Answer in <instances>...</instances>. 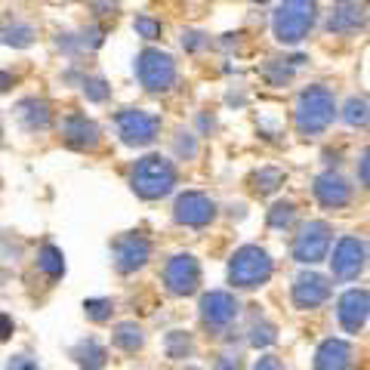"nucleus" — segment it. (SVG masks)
I'll return each mask as SVG.
<instances>
[{
	"label": "nucleus",
	"mask_w": 370,
	"mask_h": 370,
	"mask_svg": "<svg viewBox=\"0 0 370 370\" xmlns=\"http://www.w3.org/2000/svg\"><path fill=\"white\" fill-rule=\"evenodd\" d=\"M173 216H176V222H182V226L204 228V226L213 222L216 204L210 201L207 195H201V191H185V195H179V201H176Z\"/></svg>",
	"instance_id": "9"
},
{
	"label": "nucleus",
	"mask_w": 370,
	"mask_h": 370,
	"mask_svg": "<svg viewBox=\"0 0 370 370\" xmlns=\"http://www.w3.org/2000/svg\"><path fill=\"white\" fill-rule=\"evenodd\" d=\"M167 352H170V358H185V355L191 352V340L176 330V333L167 336Z\"/></svg>",
	"instance_id": "27"
},
{
	"label": "nucleus",
	"mask_w": 370,
	"mask_h": 370,
	"mask_svg": "<svg viewBox=\"0 0 370 370\" xmlns=\"http://www.w3.org/2000/svg\"><path fill=\"white\" fill-rule=\"evenodd\" d=\"M275 340H278V330L272 327V324H256L253 336H250V342H253V346H272Z\"/></svg>",
	"instance_id": "30"
},
{
	"label": "nucleus",
	"mask_w": 370,
	"mask_h": 370,
	"mask_svg": "<svg viewBox=\"0 0 370 370\" xmlns=\"http://www.w3.org/2000/svg\"><path fill=\"white\" fill-rule=\"evenodd\" d=\"M355 352L346 340H324L315 352V370H349Z\"/></svg>",
	"instance_id": "16"
},
{
	"label": "nucleus",
	"mask_w": 370,
	"mask_h": 370,
	"mask_svg": "<svg viewBox=\"0 0 370 370\" xmlns=\"http://www.w3.org/2000/svg\"><path fill=\"white\" fill-rule=\"evenodd\" d=\"M318 3L315 0H281L275 12V37L281 43H300L312 31Z\"/></svg>",
	"instance_id": "2"
},
{
	"label": "nucleus",
	"mask_w": 370,
	"mask_h": 370,
	"mask_svg": "<svg viewBox=\"0 0 370 370\" xmlns=\"http://www.w3.org/2000/svg\"><path fill=\"white\" fill-rule=\"evenodd\" d=\"M10 370H37L35 361H28L25 355H16V358L10 361Z\"/></svg>",
	"instance_id": "35"
},
{
	"label": "nucleus",
	"mask_w": 370,
	"mask_h": 370,
	"mask_svg": "<svg viewBox=\"0 0 370 370\" xmlns=\"http://www.w3.org/2000/svg\"><path fill=\"white\" fill-rule=\"evenodd\" d=\"M115 340H117V346H121L124 352H136V349H142L145 333H142V327H139V324H121V327H117V333H115Z\"/></svg>",
	"instance_id": "22"
},
{
	"label": "nucleus",
	"mask_w": 370,
	"mask_h": 370,
	"mask_svg": "<svg viewBox=\"0 0 370 370\" xmlns=\"http://www.w3.org/2000/svg\"><path fill=\"white\" fill-rule=\"evenodd\" d=\"M35 41V28L31 25H10V28H3V43L6 46H31Z\"/></svg>",
	"instance_id": "24"
},
{
	"label": "nucleus",
	"mask_w": 370,
	"mask_h": 370,
	"mask_svg": "<svg viewBox=\"0 0 370 370\" xmlns=\"http://www.w3.org/2000/svg\"><path fill=\"white\" fill-rule=\"evenodd\" d=\"M333 111V92L327 87H309L300 92V102H296V127H300V133H321L330 127Z\"/></svg>",
	"instance_id": "3"
},
{
	"label": "nucleus",
	"mask_w": 370,
	"mask_h": 370,
	"mask_svg": "<svg viewBox=\"0 0 370 370\" xmlns=\"http://www.w3.org/2000/svg\"><path fill=\"white\" fill-rule=\"evenodd\" d=\"M10 84H12V77H10V75H3V71H0V90H6V87H10Z\"/></svg>",
	"instance_id": "39"
},
{
	"label": "nucleus",
	"mask_w": 370,
	"mask_h": 370,
	"mask_svg": "<svg viewBox=\"0 0 370 370\" xmlns=\"http://www.w3.org/2000/svg\"><path fill=\"white\" fill-rule=\"evenodd\" d=\"M367 19V6L364 0H336L330 10V31L336 35H352L364 25Z\"/></svg>",
	"instance_id": "13"
},
{
	"label": "nucleus",
	"mask_w": 370,
	"mask_h": 370,
	"mask_svg": "<svg viewBox=\"0 0 370 370\" xmlns=\"http://www.w3.org/2000/svg\"><path fill=\"white\" fill-rule=\"evenodd\" d=\"M84 96L92 102H102V99H108V87H105V81L92 77V81H84Z\"/></svg>",
	"instance_id": "31"
},
{
	"label": "nucleus",
	"mask_w": 370,
	"mask_h": 370,
	"mask_svg": "<svg viewBox=\"0 0 370 370\" xmlns=\"http://www.w3.org/2000/svg\"><path fill=\"white\" fill-rule=\"evenodd\" d=\"M133 28L145 37V41H155V37H161V22H155V19H148V16H136Z\"/></svg>",
	"instance_id": "29"
},
{
	"label": "nucleus",
	"mask_w": 370,
	"mask_h": 370,
	"mask_svg": "<svg viewBox=\"0 0 370 370\" xmlns=\"http://www.w3.org/2000/svg\"><path fill=\"white\" fill-rule=\"evenodd\" d=\"M185 370H197V367H185Z\"/></svg>",
	"instance_id": "40"
},
{
	"label": "nucleus",
	"mask_w": 370,
	"mask_h": 370,
	"mask_svg": "<svg viewBox=\"0 0 370 370\" xmlns=\"http://www.w3.org/2000/svg\"><path fill=\"white\" fill-rule=\"evenodd\" d=\"M364 260H367V247L364 241H358V237H342L340 244H336L333 250V275L342 278V281H352V278H358L364 272Z\"/></svg>",
	"instance_id": "10"
},
{
	"label": "nucleus",
	"mask_w": 370,
	"mask_h": 370,
	"mask_svg": "<svg viewBox=\"0 0 370 370\" xmlns=\"http://www.w3.org/2000/svg\"><path fill=\"white\" fill-rule=\"evenodd\" d=\"M182 46H188V50H201V46H207V37H204L201 31H185Z\"/></svg>",
	"instance_id": "33"
},
{
	"label": "nucleus",
	"mask_w": 370,
	"mask_h": 370,
	"mask_svg": "<svg viewBox=\"0 0 370 370\" xmlns=\"http://www.w3.org/2000/svg\"><path fill=\"white\" fill-rule=\"evenodd\" d=\"M90 321H108L111 318V302L108 300H87L84 302Z\"/></svg>",
	"instance_id": "28"
},
{
	"label": "nucleus",
	"mask_w": 370,
	"mask_h": 370,
	"mask_svg": "<svg viewBox=\"0 0 370 370\" xmlns=\"http://www.w3.org/2000/svg\"><path fill=\"white\" fill-rule=\"evenodd\" d=\"M19 117H22V124L28 130H46L52 121L50 105H46L43 99H25V102L19 105Z\"/></svg>",
	"instance_id": "19"
},
{
	"label": "nucleus",
	"mask_w": 370,
	"mask_h": 370,
	"mask_svg": "<svg viewBox=\"0 0 370 370\" xmlns=\"http://www.w3.org/2000/svg\"><path fill=\"white\" fill-rule=\"evenodd\" d=\"M256 370H284V361L275 358V355H262V358L256 361Z\"/></svg>",
	"instance_id": "34"
},
{
	"label": "nucleus",
	"mask_w": 370,
	"mask_h": 370,
	"mask_svg": "<svg viewBox=\"0 0 370 370\" xmlns=\"http://www.w3.org/2000/svg\"><path fill=\"white\" fill-rule=\"evenodd\" d=\"M269 275H272V256L262 247H256V244H247V247H241L231 256L228 278L235 287H244V290L260 287V284L269 281Z\"/></svg>",
	"instance_id": "4"
},
{
	"label": "nucleus",
	"mask_w": 370,
	"mask_h": 370,
	"mask_svg": "<svg viewBox=\"0 0 370 370\" xmlns=\"http://www.w3.org/2000/svg\"><path fill=\"white\" fill-rule=\"evenodd\" d=\"M284 182V173L275 167H262L260 173H253V188L256 195H272V191L278 188V185Z\"/></svg>",
	"instance_id": "23"
},
{
	"label": "nucleus",
	"mask_w": 370,
	"mask_h": 370,
	"mask_svg": "<svg viewBox=\"0 0 370 370\" xmlns=\"http://www.w3.org/2000/svg\"><path fill=\"white\" fill-rule=\"evenodd\" d=\"M315 197L324 207H346L352 201V185L342 179L340 173H324L315 179Z\"/></svg>",
	"instance_id": "17"
},
{
	"label": "nucleus",
	"mask_w": 370,
	"mask_h": 370,
	"mask_svg": "<svg viewBox=\"0 0 370 370\" xmlns=\"http://www.w3.org/2000/svg\"><path fill=\"white\" fill-rule=\"evenodd\" d=\"M75 358L84 370H102L105 367V349L96 340H81L75 346Z\"/></svg>",
	"instance_id": "20"
},
{
	"label": "nucleus",
	"mask_w": 370,
	"mask_h": 370,
	"mask_svg": "<svg viewBox=\"0 0 370 370\" xmlns=\"http://www.w3.org/2000/svg\"><path fill=\"white\" fill-rule=\"evenodd\" d=\"M346 121L352 124V127H364L367 124V99H349Z\"/></svg>",
	"instance_id": "25"
},
{
	"label": "nucleus",
	"mask_w": 370,
	"mask_h": 370,
	"mask_svg": "<svg viewBox=\"0 0 370 370\" xmlns=\"http://www.w3.org/2000/svg\"><path fill=\"white\" fill-rule=\"evenodd\" d=\"M133 191L145 201H157V197L170 195L176 185V167L161 155H148L133 167Z\"/></svg>",
	"instance_id": "1"
},
{
	"label": "nucleus",
	"mask_w": 370,
	"mask_h": 370,
	"mask_svg": "<svg viewBox=\"0 0 370 370\" xmlns=\"http://www.w3.org/2000/svg\"><path fill=\"white\" fill-rule=\"evenodd\" d=\"M164 284H167V290L173 296L195 293L197 284H201V266H197V260L191 253L173 256L167 262V269H164Z\"/></svg>",
	"instance_id": "8"
},
{
	"label": "nucleus",
	"mask_w": 370,
	"mask_h": 370,
	"mask_svg": "<svg viewBox=\"0 0 370 370\" xmlns=\"http://www.w3.org/2000/svg\"><path fill=\"white\" fill-rule=\"evenodd\" d=\"M367 309H370L367 290H349V293L340 300V324L349 330V333H358V330H364V324H367Z\"/></svg>",
	"instance_id": "15"
},
{
	"label": "nucleus",
	"mask_w": 370,
	"mask_h": 370,
	"mask_svg": "<svg viewBox=\"0 0 370 370\" xmlns=\"http://www.w3.org/2000/svg\"><path fill=\"white\" fill-rule=\"evenodd\" d=\"M10 336H12V318H10V315L0 312V342L10 340Z\"/></svg>",
	"instance_id": "36"
},
{
	"label": "nucleus",
	"mask_w": 370,
	"mask_h": 370,
	"mask_svg": "<svg viewBox=\"0 0 370 370\" xmlns=\"http://www.w3.org/2000/svg\"><path fill=\"white\" fill-rule=\"evenodd\" d=\"M361 185H367V155H361Z\"/></svg>",
	"instance_id": "38"
},
{
	"label": "nucleus",
	"mask_w": 370,
	"mask_h": 370,
	"mask_svg": "<svg viewBox=\"0 0 370 370\" xmlns=\"http://www.w3.org/2000/svg\"><path fill=\"white\" fill-rule=\"evenodd\" d=\"M330 296V281L324 275H315V272H306L296 278L293 284V302L300 309H315L321 302H327Z\"/></svg>",
	"instance_id": "14"
},
{
	"label": "nucleus",
	"mask_w": 370,
	"mask_h": 370,
	"mask_svg": "<svg viewBox=\"0 0 370 370\" xmlns=\"http://www.w3.org/2000/svg\"><path fill=\"white\" fill-rule=\"evenodd\" d=\"M237 315V300L226 290H213V293H207L201 300V318L204 324H210V327H228L231 321H235Z\"/></svg>",
	"instance_id": "12"
},
{
	"label": "nucleus",
	"mask_w": 370,
	"mask_h": 370,
	"mask_svg": "<svg viewBox=\"0 0 370 370\" xmlns=\"http://www.w3.org/2000/svg\"><path fill=\"white\" fill-rule=\"evenodd\" d=\"M293 216H296V207L290 201H284V204H275V207H272V216H269V222H272L275 228H287L290 222H293Z\"/></svg>",
	"instance_id": "26"
},
{
	"label": "nucleus",
	"mask_w": 370,
	"mask_h": 370,
	"mask_svg": "<svg viewBox=\"0 0 370 370\" xmlns=\"http://www.w3.org/2000/svg\"><path fill=\"white\" fill-rule=\"evenodd\" d=\"M327 247H330V226L315 220L300 228V235H296V241H293V256H296V262L312 266V262H321L324 256H327Z\"/></svg>",
	"instance_id": "7"
},
{
	"label": "nucleus",
	"mask_w": 370,
	"mask_h": 370,
	"mask_svg": "<svg viewBox=\"0 0 370 370\" xmlns=\"http://www.w3.org/2000/svg\"><path fill=\"white\" fill-rule=\"evenodd\" d=\"M176 151L185 157H195L197 155V142H195V136H188V133H179V139H176Z\"/></svg>",
	"instance_id": "32"
},
{
	"label": "nucleus",
	"mask_w": 370,
	"mask_h": 370,
	"mask_svg": "<svg viewBox=\"0 0 370 370\" xmlns=\"http://www.w3.org/2000/svg\"><path fill=\"white\" fill-rule=\"evenodd\" d=\"M117 130H121V139L133 148H142V145H151L161 130V121L148 111H139V108H127L117 115Z\"/></svg>",
	"instance_id": "6"
},
{
	"label": "nucleus",
	"mask_w": 370,
	"mask_h": 370,
	"mask_svg": "<svg viewBox=\"0 0 370 370\" xmlns=\"http://www.w3.org/2000/svg\"><path fill=\"white\" fill-rule=\"evenodd\" d=\"M37 266H41V272H46L50 278H59L65 272V260H62V250L52 247V244H46L41 250V256H37Z\"/></svg>",
	"instance_id": "21"
},
{
	"label": "nucleus",
	"mask_w": 370,
	"mask_h": 370,
	"mask_svg": "<svg viewBox=\"0 0 370 370\" xmlns=\"http://www.w3.org/2000/svg\"><path fill=\"white\" fill-rule=\"evenodd\" d=\"M151 256V244L145 241L142 235H124L121 241L115 244V266L117 272L130 275L136 269H142Z\"/></svg>",
	"instance_id": "11"
},
{
	"label": "nucleus",
	"mask_w": 370,
	"mask_h": 370,
	"mask_svg": "<svg viewBox=\"0 0 370 370\" xmlns=\"http://www.w3.org/2000/svg\"><path fill=\"white\" fill-rule=\"evenodd\" d=\"M136 75L148 92H167L176 84V62L161 50H145L136 59Z\"/></svg>",
	"instance_id": "5"
},
{
	"label": "nucleus",
	"mask_w": 370,
	"mask_h": 370,
	"mask_svg": "<svg viewBox=\"0 0 370 370\" xmlns=\"http://www.w3.org/2000/svg\"><path fill=\"white\" fill-rule=\"evenodd\" d=\"M216 370H241V361L231 358V355H226V358H220V364H216Z\"/></svg>",
	"instance_id": "37"
},
{
	"label": "nucleus",
	"mask_w": 370,
	"mask_h": 370,
	"mask_svg": "<svg viewBox=\"0 0 370 370\" xmlns=\"http://www.w3.org/2000/svg\"><path fill=\"white\" fill-rule=\"evenodd\" d=\"M62 133H65V142H68L71 148L87 151V148H96L99 145V127L92 121H87L84 115H71L68 121H65Z\"/></svg>",
	"instance_id": "18"
}]
</instances>
